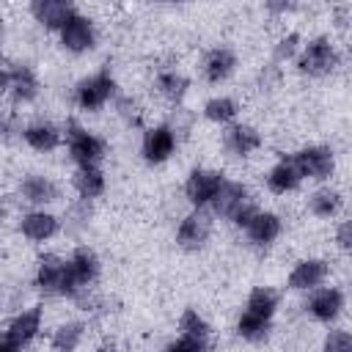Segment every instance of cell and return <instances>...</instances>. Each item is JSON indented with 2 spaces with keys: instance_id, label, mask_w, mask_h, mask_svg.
Returning a JSON list of instances; mask_svg holds the SVG:
<instances>
[{
  "instance_id": "44dd1931",
  "label": "cell",
  "mask_w": 352,
  "mask_h": 352,
  "mask_svg": "<svg viewBox=\"0 0 352 352\" xmlns=\"http://www.w3.org/2000/svg\"><path fill=\"white\" fill-rule=\"evenodd\" d=\"M302 170H300V165H297V160H294V154L292 157H280L272 168H270V173H267V187L272 190V192H278V195H283V192H292V190H297L300 184H302Z\"/></svg>"
},
{
  "instance_id": "ac0fdd59",
  "label": "cell",
  "mask_w": 352,
  "mask_h": 352,
  "mask_svg": "<svg viewBox=\"0 0 352 352\" xmlns=\"http://www.w3.org/2000/svg\"><path fill=\"white\" fill-rule=\"evenodd\" d=\"M223 146H226L234 157H248V154H253V151L261 146V132H258L256 126H250V124L231 121V124H226Z\"/></svg>"
},
{
  "instance_id": "ffe728a7",
  "label": "cell",
  "mask_w": 352,
  "mask_h": 352,
  "mask_svg": "<svg viewBox=\"0 0 352 352\" xmlns=\"http://www.w3.org/2000/svg\"><path fill=\"white\" fill-rule=\"evenodd\" d=\"M33 19L47 30H60L66 19L74 14L72 0H30Z\"/></svg>"
},
{
  "instance_id": "7402d4cb",
  "label": "cell",
  "mask_w": 352,
  "mask_h": 352,
  "mask_svg": "<svg viewBox=\"0 0 352 352\" xmlns=\"http://www.w3.org/2000/svg\"><path fill=\"white\" fill-rule=\"evenodd\" d=\"M22 140L33 148V151H52V148H58L60 146V140H63V129L60 126H55L52 121H33V124H28L25 129H22Z\"/></svg>"
},
{
  "instance_id": "2e32d148",
  "label": "cell",
  "mask_w": 352,
  "mask_h": 352,
  "mask_svg": "<svg viewBox=\"0 0 352 352\" xmlns=\"http://www.w3.org/2000/svg\"><path fill=\"white\" fill-rule=\"evenodd\" d=\"M327 275H330V267L324 258H302L292 267L286 283L292 292H311V289L322 286L327 280Z\"/></svg>"
},
{
  "instance_id": "3957f363",
  "label": "cell",
  "mask_w": 352,
  "mask_h": 352,
  "mask_svg": "<svg viewBox=\"0 0 352 352\" xmlns=\"http://www.w3.org/2000/svg\"><path fill=\"white\" fill-rule=\"evenodd\" d=\"M63 140H66V148H69V157L74 160V165H99L107 146L99 135L88 132L82 124H77L74 118L66 121L63 126Z\"/></svg>"
},
{
  "instance_id": "d590c367",
  "label": "cell",
  "mask_w": 352,
  "mask_h": 352,
  "mask_svg": "<svg viewBox=\"0 0 352 352\" xmlns=\"http://www.w3.org/2000/svg\"><path fill=\"white\" fill-rule=\"evenodd\" d=\"M336 245L341 250H352V220H341L336 228Z\"/></svg>"
},
{
  "instance_id": "5bb4252c",
  "label": "cell",
  "mask_w": 352,
  "mask_h": 352,
  "mask_svg": "<svg viewBox=\"0 0 352 352\" xmlns=\"http://www.w3.org/2000/svg\"><path fill=\"white\" fill-rule=\"evenodd\" d=\"M341 308H344V294H341V289H336V286H316V289L308 292L305 311H308L316 322H324V324L336 322L338 314H341Z\"/></svg>"
},
{
  "instance_id": "7c38bea8",
  "label": "cell",
  "mask_w": 352,
  "mask_h": 352,
  "mask_svg": "<svg viewBox=\"0 0 352 352\" xmlns=\"http://www.w3.org/2000/svg\"><path fill=\"white\" fill-rule=\"evenodd\" d=\"M294 160H297L302 176L311 182H324L336 170V154L327 146H305V148L294 151Z\"/></svg>"
},
{
  "instance_id": "4dcf8cb0",
  "label": "cell",
  "mask_w": 352,
  "mask_h": 352,
  "mask_svg": "<svg viewBox=\"0 0 352 352\" xmlns=\"http://www.w3.org/2000/svg\"><path fill=\"white\" fill-rule=\"evenodd\" d=\"M179 333H190V336H201V338H209V322L195 311V308H184L182 316H179Z\"/></svg>"
},
{
  "instance_id": "7a4b0ae2",
  "label": "cell",
  "mask_w": 352,
  "mask_h": 352,
  "mask_svg": "<svg viewBox=\"0 0 352 352\" xmlns=\"http://www.w3.org/2000/svg\"><path fill=\"white\" fill-rule=\"evenodd\" d=\"M41 322H44V311L41 305H30L19 314H14L3 330V338H0V352H22L28 349L38 333H41Z\"/></svg>"
},
{
  "instance_id": "4316f807",
  "label": "cell",
  "mask_w": 352,
  "mask_h": 352,
  "mask_svg": "<svg viewBox=\"0 0 352 352\" xmlns=\"http://www.w3.org/2000/svg\"><path fill=\"white\" fill-rule=\"evenodd\" d=\"M187 88H190V80H187L182 72H176V69H165V72L157 74V91H160V96L168 99L170 104H179V102L184 99Z\"/></svg>"
},
{
  "instance_id": "f1b7e54d",
  "label": "cell",
  "mask_w": 352,
  "mask_h": 352,
  "mask_svg": "<svg viewBox=\"0 0 352 352\" xmlns=\"http://www.w3.org/2000/svg\"><path fill=\"white\" fill-rule=\"evenodd\" d=\"M236 113H239V104L231 96H212L204 104V118L212 121V124H223L226 126V124H231L236 118Z\"/></svg>"
},
{
  "instance_id": "484cf974",
  "label": "cell",
  "mask_w": 352,
  "mask_h": 352,
  "mask_svg": "<svg viewBox=\"0 0 352 352\" xmlns=\"http://www.w3.org/2000/svg\"><path fill=\"white\" fill-rule=\"evenodd\" d=\"M278 305H280V294L270 286H256L245 300V311L256 314V316H264V319H272Z\"/></svg>"
},
{
  "instance_id": "83f0119b",
  "label": "cell",
  "mask_w": 352,
  "mask_h": 352,
  "mask_svg": "<svg viewBox=\"0 0 352 352\" xmlns=\"http://www.w3.org/2000/svg\"><path fill=\"white\" fill-rule=\"evenodd\" d=\"M270 330H272V319H264V316H256V314H248V311H242V316L236 319V336L250 341V344L267 341Z\"/></svg>"
},
{
  "instance_id": "d6a6232c",
  "label": "cell",
  "mask_w": 352,
  "mask_h": 352,
  "mask_svg": "<svg viewBox=\"0 0 352 352\" xmlns=\"http://www.w3.org/2000/svg\"><path fill=\"white\" fill-rule=\"evenodd\" d=\"M327 352H352V333L349 330H330L322 341Z\"/></svg>"
},
{
  "instance_id": "e575fe53",
  "label": "cell",
  "mask_w": 352,
  "mask_h": 352,
  "mask_svg": "<svg viewBox=\"0 0 352 352\" xmlns=\"http://www.w3.org/2000/svg\"><path fill=\"white\" fill-rule=\"evenodd\" d=\"M116 107H118V116L126 121V124H140V113H138V104L132 99H116Z\"/></svg>"
},
{
  "instance_id": "8d00e7d4",
  "label": "cell",
  "mask_w": 352,
  "mask_h": 352,
  "mask_svg": "<svg viewBox=\"0 0 352 352\" xmlns=\"http://www.w3.org/2000/svg\"><path fill=\"white\" fill-rule=\"evenodd\" d=\"M294 6H297V0H264V8H267L270 14H275V16L294 11Z\"/></svg>"
},
{
  "instance_id": "9a60e30c",
  "label": "cell",
  "mask_w": 352,
  "mask_h": 352,
  "mask_svg": "<svg viewBox=\"0 0 352 352\" xmlns=\"http://www.w3.org/2000/svg\"><path fill=\"white\" fill-rule=\"evenodd\" d=\"M19 231L30 242H47L60 231V220L52 212H47L44 206H33L30 212H25L19 217Z\"/></svg>"
},
{
  "instance_id": "d6986e66",
  "label": "cell",
  "mask_w": 352,
  "mask_h": 352,
  "mask_svg": "<svg viewBox=\"0 0 352 352\" xmlns=\"http://www.w3.org/2000/svg\"><path fill=\"white\" fill-rule=\"evenodd\" d=\"M280 231H283L280 217H278L275 212H267V209H258V212L248 220V226H245V234H248V239H250L256 248L272 245V242L280 236Z\"/></svg>"
},
{
  "instance_id": "9c48e42d",
  "label": "cell",
  "mask_w": 352,
  "mask_h": 352,
  "mask_svg": "<svg viewBox=\"0 0 352 352\" xmlns=\"http://www.w3.org/2000/svg\"><path fill=\"white\" fill-rule=\"evenodd\" d=\"M66 280H69V264L66 258L55 256V253H44L36 264V275L33 283L41 294H66Z\"/></svg>"
},
{
  "instance_id": "5b68a950",
  "label": "cell",
  "mask_w": 352,
  "mask_h": 352,
  "mask_svg": "<svg viewBox=\"0 0 352 352\" xmlns=\"http://www.w3.org/2000/svg\"><path fill=\"white\" fill-rule=\"evenodd\" d=\"M294 60H297V69L302 74H308V77H324V74H330L338 66V52L330 44V38L316 36L308 44L300 47V52H297Z\"/></svg>"
},
{
  "instance_id": "cb8c5ba5",
  "label": "cell",
  "mask_w": 352,
  "mask_h": 352,
  "mask_svg": "<svg viewBox=\"0 0 352 352\" xmlns=\"http://www.w3.org/2000/svg\"><path fill=\"white\" fill-rule=\"evenodd\" d=\"M72 184H74L80 198L94 201V198H99L104 192L107 179H104V170L99 165H77V170L72 176Z\"/></svg>"
},
{
  "instance_id": "74e56055",
  "label": "cell",
  "mask_w": 352,
  "mask_h": 352,
  "mask_svg": "<svg viewBox=\"0 0 352 352\" xmlns=\"http://www.w3.org/2000/svg\"><path fill=\"white\" fill-rule=\"evenodd\" d=\"M165 3H170V0H165Z\"/></svg>"
},
{
  "instance_id": "52a82bcc",
  "label": "cell",
  "mask_w": 352,
  "mask_h": 352,
  "mask_svg": "<svg viewBox=\"0 0 352 352\" xmlns=\"http://www.w3.org/2000/svg\"><path fill=\"white\" fill-rule=\"evenodd\" d=\"M3 88L14 99V104H28L38 96V77L25 63H6L3 66Z\"/></svg>"
},
{
  "instance_id": "836d02e7",
  "label": "cell",
  "mask_w": 352,
  "mask_h": 352,
  "mask_svg": "<svg viewBox=\"0 0 352 352\" xmlns=\"http://www.w3.org/2000/svg\"><path fill=\"white\" fill-rule=\"evenodd\" d=\"M300 36L297 33H289V36H283L280 41H278V47H275V63H280V60H289V58H297V52H300Z\"/></svg>"
},
{
  "instance_id": "d4e9b609",
  "label": "cell",
  "mask_w": 352,
  "mask_h": 352,
  "mask_svg": "<svg viewBox=\"0 0 352 352\" xmlns=\"http://www.w3.org/2000/svg\"><path fill=\"white\" fill-rule=\"evenodd\" d=\"M341 204H344V198L333 187H316L308 195V212L314 217H336L341 212Z\"/></svg>"
},
{
  "instance_id": "6da1fadb",
  "label": "cell",
  "mask_w": 352,
  "mask_h": 352,
  "mask_svg": "<svg viewBox=\"0 0 352 352\" xmlns=\"http://www.w3.org/2000/svg\"><path fill=\"white\" fill-rule=\"evenodd\" d=\"M209 209L217 217H226V220H231L239 228H245L248 220L258 212L250 190L245 184H239V182H231V179H223V184H220V190H217V195H214Z\"/></svg>"
},
{
  "instance_id": "8fae6325",
  "label": "cell",
  "mask_w": 352,
  "mask_h": 352,
  "mask_svg": "<svg viewBox=\"0 0 352 352\" xmlns=\"http://www.w3.org/2000/svg\"><path fill=\"white\" fill-rule=\"evenodd\" d=\"M223 179H226V176H223L220 170H209V168H195V170H190L187 182H184V195H187V201H190L192 206H198V209L212 206V201H214V195H217Z\"/></svg>"
},
{
  "instance_id": "30bf717a",
  "label": "cell",
  "mask_w": 352,
  "mask_h": 352,
  "mask_svg": "<svg viewBox=\"0 0 352 352\" xmlns=\"http://www.w3.org/2000/svg\"><path fill=\"white\" fill-rule=\"evenodd\" d=\"M176 151V129L173 124H157L148 126L143 132L140 140V154L148 165H162L165 160H170V154Z\"/></svg>"
},
{
  "instance_id": "277c9868",
  "label": "cell",
  "mask_w": 352,
  "mask_h": 352,
  "mask_svg": "<svg viewBox=\"0 0 352 352\" xmlns=\"http://www.w3.org/2000/svg\"><path fill=\"white\" fill-rule=\"evenodd\" d=\"M110 99H116V80L107 69H99L74 85V104L80 110L94 113V110L104 107Z\"/></svg>"
},
{
  "instance_id": "ba28073f",
  "label": "cell",
  "mask_w": 352,
  "mask_h": 352,
  "mask_svg": "<svg viewBox=\"0 0 352 352\" xmlns=\"http://www.w3.org/2000/svg\"><path fill=\"white\" fill-rule=\"evenodd\" d=\"M209 234H212V214L206 209L192 206V212L184 214L179 228H176V245L182 250L192 253V250H201L209 242Z\"/></svg>"
},
{
  "instance_id": "603a6c76",
  "label": "cell",
  "mask_w": 352,
  "mask_h": 352,
  "mask_svg": "<svg viewBox=\"0 0 352 352\" xmlns=\"http://www.w3.org/2000/svg\"><path fill=\"white\" fill-rule=\"evenodd\" d=\"M201 69H204V77H206L209 82H223V80H228V77L234 74V69H236V55H234V50H228V47H214V50H209V52L204 55Z\"/></svg>"
},
{
  "instance_id": "8992f818",
  "label": "cell",
  "mask_w": 352,
  "mask_h": 352,
  "mask_svg": "<svg viewBox=\"0 0 352 352\" xmlns=\"http://www.w3.org/2000/svg\"><path fill=\"white\" fill-rule=\"evenodd\" d=\"M69 264V280H66V294L69 300H74L77 294H82L85 289H91V283L99 278V256L91 248H74V253L66 258Z\"/></svg>"
},
{
  "instance_id": "e0dca14e",
  "label": "cell",
  "mask_w": 352,
  "mask_h": 352,
  "mask_svg": "<svg viewBox=\"0 0 352 352\" xmlns=\"http://www.w3.org/2000/svg\"><path fill=\"white\" fill-rule=\"evenodd\" d=\"M19 198L28 204V206H50L60 198V190L58 184L50 179V176H41V173H28L22 182H19Z\"/></svg>"
},
{
  "instance_id": "4fadbf2b",
  "label": "cell",
  "mask_w": 352,
  "mask_h": 352,
  "mask_svg": "<svg viewBox=\"0 0 352 352\" xmlns=\"http://www.w3.org/2000/svg\"><path fill=\"white\" fill-rule=\"evenodd\" d=\"M58 36H60L63 50H69V52H74V55L88 52V50L96 47V30H94V22H91L88 16H82V14H77V11L66 19V25L58 30Z\"/></svg>"
},
{
  "instance_id": "f546056e",
  "label": "cell",
  "mask_w": 352,
  "mask_h": 352,
  "mask_svg": "<svg viewBox=\"0 0 352 352\" xmlns=\"http://www.w3.org/2000/svg\"><path fill=\"white\" fill-rule=\"evenodd\" d=\"M82 336H85V324L82 322H66L52 333L50 346L58 349V352H72V349H77L82 344Z\"/></svg>"
},
{
  "instance_id": "1f68e13d",
  "label": "cell",
  "mask_w": 352,
  "mask_h": 352,
  "mask_svg": "<svg viewBox=\"0 0 352 352\" xmlns=\"http://www.w3.org/2000/svg\"><path fill=\"white\" fill-rule=\"evenodd\" d=\"M168 352H204L209 349V338H201V336H190V333H179L173 341L165 344Z\"/></svg>"
}]
</instances>
